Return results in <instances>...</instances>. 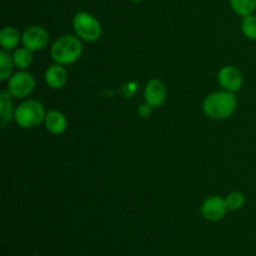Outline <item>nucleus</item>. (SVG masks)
Segmentation results:
<instances>
[{
	"label": "nucleus",
	"mask_w": 256,
	"mask_h": 256,
	"mask_svg": "<svg viewBox=\"0 0 256 256\" xmlns=\"http://www.w3.org/2000/svg\"><path fill=\"white\" fill-rule=\"evenodd\" d=\"M20 42H22V35H20L19 30L14 26H5L2 28L0 32V45L2 49L8 50H15L19 46Z\"/></svg>",
	"instance_id": "12"
},
{
	"label": "nucleus",
	"mask_w": 256,
	"mask_h": 256,
	"mask_svg": "<svg viewBox=\"0 0 256 256\" xmlns=\"http://www.w3.org/2000/svg\"><path fill=\"white\" fill-rule=\"evenodd\" d=\"M168 90L164 82L159 79H150L144 88L145 102L152 108H159L165 102Z\"/></svg>",
	"instance_id": "9"
},
{
	"label": "nucleus",
	"mask_w": 256,
	"mask_h": 256,
	"mask_svg": "<svg viewBox=\"0 0 256 256\" xmlns=\"http://www.w3.org/2000/svg\"><path fill=\"white\" fill-rule=\"evenodd\" d=\"M14 66L12 55H10V52L5 49L0 50V80L2 82L9 80Z\"/></svg>",
	"instance_id": "15"
},
{
	"label": "nucleus",
	"mask_w": 256,
	"mask_h": 256,
	"mask_svg": "<svg viewBox=\"0 0 256 256\" xmlns=\"http://www.w3.org/2000/svg\"><path fill=\"white\" fill-rule=\"evenodd\" d=\"M242 32L244 36L249 40H256V15L250 14L246 16H242Z\"/></svg>",
	"instance_id": "17"
},
{
	"label": "nucleus",
	"mask_w": 256,
	"mask_h": 256,
	"mask_svg": "<svg viewBox=\"0 0 256 256\" xmlns=\"http://www.w3.org/2000/svg\"><path fill=\"white\" fill-rule=\"evenodd\" d=\"M35 78L25 70H19L8 80V92L15 99H26L35 89Z\"/></svg>",
	"instance_id": "5"
},
{
	"label": "nucleus",
	"mask_w": 256,
	"mask_h": 256,
	"mask_svg": "<svg viewBox=\"0 0 256 256\" xmlns=\"http://www.w3.org/2000/svg\"><path fill=\"white\" fill-rule=\"evenodd\" d=\"M32 256H38V255H32Z\"/></svg>",
	"instance_id": "21"
},
{
	"label": "nucleus",
	"mask_w": 256,
	"mask_h": 256,
	"mask_svg": "<svg viewBox=\"0 0 256 256\" xmlns=\"http://www.w3.org/2000/svg\"><path fill=\"white\" fill-rule=\"evenodd\" d=\"M216 78L220 86L224 90H228V92H239L242 88V82H244L242 72L236 66H232V65L222 66L218 72Z\"/></svg>",
	"instance_id": "8"
},
{
	"label": "nucleus",
	"mask_w": 256,
	"mask_h": 256,
	"mask_svg": "<svg viewBox=\"0 0 256 256\" xmlns=\"http://www.w3.org/2000/svg\"><path fill=\"white\" fill-rule=\"evenodd\" d=\"M45 108L39 100L25 99L15 108L14 122L22 129H34L44 122Z\"/></svg>",
	"instance_id": "3"
},
{
	"label": "nucleus",
	"mask_w": 256,
	"mask_h": 256,
	"mask_svg": "<svg viewBox=\"0 0 256 256\" xmlns=\"http://www.w3.org/2000/svg\"><path fill=\"white\" fill-rule=\"evenodd\" d=\"M228 210L229 209H228L225 198L219 196V195L208 196L200 206V212L204 219L212 222H220L226 215Z\"/></svg>",
	"instance_id": "7"
},
{
	"label": "nucleus",
	"mask_w": 256,
	"mask_h": 256,
	"mask_svg": "<svg viewBox=\"0 0 256 256\" xmlns=\"http://www.w3.org/2000/svg\"><path fill=\"white\" fill-rule=\"evenodd\" d=\"M230 6L235 14L240 16L254 14L256 10V0H230Z\"/></svg>",
	"instance_id": "16"
},
{
	"label": "nucleus",
	"mask_w": 256,
	"mask_h": 256,
	"mask_svg": "<svg viewBox=\"0 0 256 256\" xmlns=\"http://www.w3.org/2000/svg\"><path fill=\"white\" fill-rule=\"evenodd\" d=\"M12 62L19 70H26L32 62V52L28 48H16L12 52Z\"/></svg>",
	"instance_id": "14"
},
{
	"label": "nucleus",
	"mask_w": 256,
	"mask_h": 256,
	"mask_svg": "<svg viewBox=\"0 0 256 256\" xmlns=\"http://www.w3.org/2000/svg\"><path fill=\"white\" fill-rule=\"evenodd\" d=\"M72 28L78 38L88 42H94L102 36V24L99 20L86 12H79L72 19Z\"/></svg>",
	"instance_id": "4"
},
{
	"label": "nucleus",
	"mask_w": 256,
	"mask_h": 256,
	"mask_svg": "<svg viewBox=\"0 0 256 256\" xmlns=\"http://www.w3.org/2000/svg\"><path fill=\"white\" fill-rule=\"evenodd\" d=\"M225 202H226L228 209L232 212H236L245 205V195L240 192H232L226 195Z\"/></svg>",
	"instance_id": "18"
},
{
	"label": "nucleus",
	"mask_w": 256,
	"mask_h": 256,
	"mask_svg": "<svg viewBox=\"0 0 256 256\" xmlns=\"http://www.w3.org/2000/svg\"><path fill=\"white\" fill-rule=\"evenodd\" d=\"M44 80L46 85L52 89L59 90L64 88L68 82V72L64 65L52 64L45 70Z\"/></svg>",
	"instance_id": "10"
},
{
	"label": "nucleus",
	"mask_w": 256,
	"mask_h": 256,
	"mask_svg": "<svg viewBox=\"0 0 256 256\" xmlns=\"http://www.w3.org/2000/svg\"><path fill=\"white\" fill-rule=\"evenodd\" d=\"M44 124L48 132L54 135H60L66 132L69 122H68V118L65 116L64 112H59V110H50L45 115Z\"/></svg>",
	"instance_id": "11"
},
{
	"label": "nucleus",
	"mask_w": 256,
	"mask_h": 256,
	"mask_svg": "<svg viewBox=\"0 0 256 256\" xmlns=\"http://www.w3.org/2000/svg\"><path fill=\"white\" fill-rule=\"evenodd\" d=\"M82 54V42L76 35H62L58 38L50 46V56L56 64L64 66L74 64Z\"/></svg>",
	"instance_id": "2"
},
{
	"label": "nucleus",
	"mask_w": 256,
	"mask_h": 256,
	"mask_svg": "<svg viewBox=\"0 0 256 256\" xmlns=\"http://www.w3.org/2000/svg\"><path fill=\"white\" fill-rule=\"evenodd\" d=\"M152 109H154V108L150 106L148 102H144V104L139 105V108H138V114L142 118H148L150 114H152Z\"/></svg>",
	"instance_id": "19"
},
{
	"label": "nucleus",
	"mask_w": 256,
	"mask_h": 256,
	"mask_svg": "<svg viewBox=\"0 0 256 256\" xmlns=\"http://www.w3.org/2000/svg\"><path fill=\"white\" fill-rule=\"evenodd\" d=\"M12 94L8 90H2L0 92V122L2 126L4 128L8 122L14 120L15 108L12 102Z\"/></svg>",
	"instance_id": "13"
},
{
	"label": "nucleus",
	"mask_w": 256,
	"mask_h": 256,
	"mask_svg": "<svg viewBox=\"0 0 256 256\" xmlns=\"http://www.w3.org/2000/svg\"><path fill=\"white\" fill-rule=\"evenodd\" d=\"M49 32L40 25H32L26 28L22 34V46L28 48L32 52L45 49L49 44Z\"/></svg>",
	"instance_id": "6"
},
{
	"label": "nucleus",
	"mask_w": 256,
	"mask_h": 256,
	"mask_svg": "<svg viewBox=\"0 0 256 256\" xmlns=\"http://www.w3.org/2000/svg\"><path fill=\"white\" fill-rule=\"evenodd\" d=\"M238 106L235 92L228 90L214 92L202 102V112L212 120H225L232 116Z\"/></svg>",
	"instance_id": "1"
},
{
	"label": "nucleus",
	"mask_w": 256,
	"mask_h": 256,
	"mask_svg": "<svg viewBox=\"0 0 256 256\" xmlns=\"http://www.w3.org/2000/svg\"><path fill=\"white\" fill-rule=\"evenodd\" d=\"M129 2H142V0H129Z\"/></svg>",
	"instance_id": "20"
}]
</instances>
